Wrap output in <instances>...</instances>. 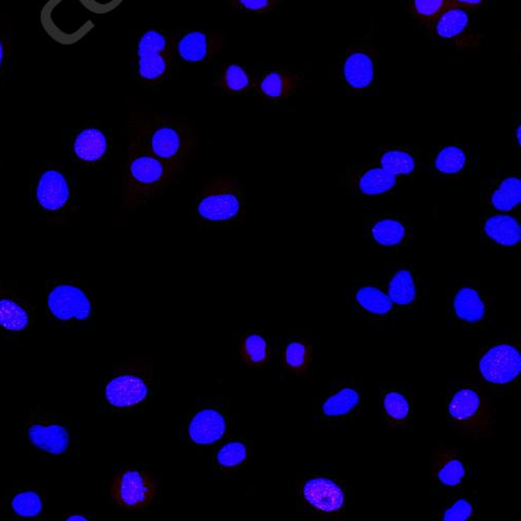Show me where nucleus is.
<instances>
[{
  "mask_svg": "<svg viewBox=\"0 0 521 521\" xmlns=\"http://www.w3.org/2000/svg\"><path fill=\"white\" fill-rule=\"evenodd\" d=\"M303 82L299 74L289 71H271L257 82L256 91L264 98L281 100L292 97Z\"/></svg>",
  "mask_w": 521,
  "mask_h": 521,
  "instance_id": "nucleus-20",
  "label": "nucleus"
},
{
  "mask_svg": "<svg viewBox=\"0 0 521 521\" xmlns=\"http://www.w3.org/2000/svg\"><path fill=\"white\" fill-rule=\"evenodd\" d=\"M147 395V384L134 375L116 377L105 387L106 400L116 408L134 407L144 401Z\"/></svg>",
  "mask_w": 521,
  "mask_h": 521,
  "instance_id": "nucleus-11",
  "label": "nucleus"
},
{
  "mask_svg": "<svg viewBox=\"0 0 521 521\" xmlns=\"http://www.w3.org/2000/svg\"><path fill=\"white\" fill-rule=\"evenodd\" d=\"M73 151L81 162L97 164L108 153L109 141L102 129L87 128L76 135Z\"/></svg>",
  "mask_w": 521,
  "mask_h": 521,
  "instance_id": "nucleus-19",
  "label": "nucleus"
},
{
  "mask_svg": "<svg viewBox=\"0 0 521 521\" xmlns=\"http://www.w3.org/2000/svg\"><path fill=\"white\" fill-rule=\"evenodd\" d=\"M448 413L458 423L475 424L483 413L481 396L477 391L471 389L458 391L449 402Z\"/></svg>",
  "mask_w": 521,
  "mask_h": 521,
  "instance_id": "nucleus-23",
  "label": "nucleus"
},
{
  "mask_svg": "<svg viewBox=\"0 0 521 521\" xmlns=\"http://www.w3.org/2000/svg\"><path fill=\"white\" fill-rule=\"evenodd\" d=\"M304 496L310 505L323 512H336L345 505L342 489L328 478L310 479L305 485Z\"/></svg>",
  "mask_w": 521,
  "mask_h": 521,
  "instance_id": "nucleus-14",
  "label": "nucleus"
},
{
  "mask_svg": "<svg viewBox=\"0 0 521 521\" xmlns=\"http://www.w3.org/2000/svg\"><path fill=\"white\" fill-rule=\"evenodd\" d=\"M464 477V465L458 459L444 461L439 471H438V478L446 486H457Z\"/></svg>",
  "mask_w": 521,
  "mask_h": 521,
  "instance_id": "nucleus-35",
  "label": "nucleus"
},
{
  "mask_svg": "<svg viewBox=\"0 0 521 521\" xmlns=\"http://www.w3.org/2000/svg\"><path fill=\"white\" fill-rule=\"evenodd\" d=\"M35 199L41 209L51 214L66 209L71 199L67 176L60 169H45L35 185Z\"/></svg>",
  "mask_w": 521,
  "mask_h": 521,
  "instance_id": "nucleus-9",
  "label": "nucleus"
},
{
  "mask_svg": "<svg viewBox=\"0 0 521 521\" xmlns=\"http://www.w3.org/2000/svg\"><path fill=\"white\" fill-rule=\"evenodd\" d=\"M470 25L469 14L455 7L444 12L434 27L438 37L451 41L459 49L475 50L481 43V35L473 33Z\"/></svg>",
  "mask_w": 521,
  "mask_h": 521,
  "instance_id": "nucleus-10",
  "label": "nucleus"
},
{
  "mask_svg": "<svg viewBox=\"0 0 521 521\" xmlns=\"http://www.w3.org/2000/svg\"><path fill=\"white\" fill-rule=\"evenodd\" d=\"M51 315L61 322H85L90 318L93 305L84 288L64 283L53 287L47 295Z\"/></svg>",
  "mask_w": 521,
  "mask_h": 521,
  "instance_id": "nucleus-5",
  "label": "nucleus"
},
{
  "mask_svg": "<svg viewBox=\"0 0 521 521\" xmlns=\"http://www.w3.org/2000/svg\"><path fill=\"white\" fill-rule=\"evenodd\" d=\"M343 74L352 90L364 91L375 79L374 58L369 51L362 50L349 52L343 66Z\"/></svg>",
  "mask_w": 521,
  "mask_h": 521,
  "instance_id": "nucleus-16",
  "label": "nucleus"
},
{
  "mask_svg": "<svg viewBox=\"0 0 521 521\" xmlns=\"http://www.w3.org/2000/svg\"><path fill=\"white\" fill-rule=\"evenodd\" d=\"M473 507L467 500L462 499L455 502V505L443 514L444 521H466L472 515Z\"/></svg>",
  "mask_w": 521,
  "mask_h": 521,
  "instance_id": "nucleus-39",
  "label": "nucleus"
},
{
  "mask_svg": "<svg viewBox=\"0 0 521 521\" xmlns=\"http://www.w3.org/2000/svg\"><path fill=\"white\" fill-rule=\"evenodd\" d=\"M27 436L34 447L47 454L63 455L69 448V432L61 424L35 423L29 425Z\"/></svg>",
  "mask_w": 521,
  "mask_h": 521,
  "instance_id": "nucleus-15",
  "label": "nucleus"
},
{
  "mask_svg": "<svg viewBox=\"0 0 521 521\" xmlns=\"http://www.w3.org/2000/svg\"><path fill=\"white\" fill-rule=\"evenodd\" d=\"M124 0H79L87 11L97 15H105L116 10Z\"/></svg>",
  "mask_w": 521,
  "mask_h": 521,
  "instance_id": "nucleus-40",
  "label": "nucleus"
},
{
  "mask_svg": "<svg viewBox=\"0 0 521 521\" xmlns=\"http://www.w3.org/2000/svg\"><path fill=\"white\" fill-rule=\"evenodd\" d=\"M378 165L395 176H408L416 173L417 153L404 147H385L377 155Z\"/></svg>",
  "mask_w": 521,
  "mask_h": 521,
  "instance_id": "nucleus-21",
  "label": "nucleus"
},
{
  "mask_svg": "<svg viewBox=\"0 0 521 521\" xmlns=\"http://www.w3.org/2000/svg\"><path fill=\"white\" fill-rule=\"evenodd\" d=\"M129 135L162 161L183 169L197 150L193 124L183 118L148 112H133Z\"/></svg>",
  "mask_w": 521,
  "mask_h": 521,
  "instance_id": "nucleus-1",
  "label": "nucleus"
},
{
  "mask_svg": "<svg viewBox=\"0 0 521 521\" xmlns=\"http://www.w3.org/2000/svg\"><path fill=\"white\" fill-rule=\"evenodd\" d=\"M12 509L18 517L34 518L39 517L43 510V502L41 496L33 490L18 494L12 501Z\"/></svg>",
  "mask_w": 521,
  "mask_h": 521,
  "instance_id": "nucleus-32",
  "label": "nucleus"
},
{
  "mask_svg": "<svg viewBox=\"0 0 521 521\" xmlns=\"http://www.w3.org/2000/svg\"><path fill=\"white\" fill-rule=\"evenodd\" d=\"M520 135H521V127L519 126L517 130V142H518L519 145L521 144Z\"/></svg>",
  "mask_w": 521,
  "mask_h": 521,
  "instance_id": "nucleus-44",
  "label": "nucleus"
},
{
  "mask_svg": "<svg viewBox=\"0 0 521 521\" xmlns=\"http://www.w3.org/2000/svg\"><path fill=\"white\" fill-rule=\"evenodd\" d=\"M182 169L153 156L129 135L122 188V209L137 210L175 181Z\"/></svg>",
  "mask_w": 521,
  "mask_h": 521,
  "instance_id": "nucleus-2",
  "label": "nucleus"
},
{
  "mask_svg": "<svg viewBox=\"0 0 521 521\" xmlns=\"http://www.w3.org/2000/svg\"><path fill=\"white\" fill-rule=\"evenodd\" d=\"M483 234L494 244L513 247L520 244L521 227L517 217L509 214H494L485 219Z\"/></svg>",
  "mask_w": 521,
  "mask_h": 521,
  "instance_id": "nucleus-18",
  "label": "nucleus"
},
{
  "mask_svg": "<svg viewBox=\"0 0 521 521\" xmlns=\"http://www.w3.org/2000/svg\"><path fill=\"white\" fill-rule=\"evenodd\" d=\"M29 324L27 307L14 299H0V327L11 331H21Z\"/></svg>",
  "mask_w": 521,
  "mask_h": 521,
  "instance_id": "nucleus-28",
  "label": "nucleus"
},
{
  "mask_svg": "<svg viewBox=\"0 0 521 521\" xmlns=\"http://www.w3.org/2000/svg\"><path fill=\"white\" fill-rule=\"evenodd\" d=\"M285 361L292 369L300 370L305 369L307 361V348L304 343H290L286 348Z\"/></svg>",
  "mask_w": 521,
  "mask_h": 521,
  "instance_id": "nucleus-38",
  "label": "nucleus"
},
{
  "mask_svg": "<svg viewBox=\"0 0 521 521\" xmlns=\"http://www.w3.org/2000/svg\"><path fill=\"white\" fill-rule=\"evenodd\" d=\"M367 233L372 242L386 248L404 246L412 235L408 224L402 219L393 216L375 218L369 223Z\"/></svg>",
  "mask_w": 521,
  "mask_h": 521,
  "instance_id": "nucleus-13",
  "label": "nucleus"
},
{
  "mask_svg": "<svg viewBox=\"0 0 521 521\" xmlns=\"http://www.w3.org/2000/svg\"><path fill=\"white\" fill-rule=\"evenodd\" d=\"M176 43L174 35L159 29H148L137 45V75L148 86L161 85L175 63Z\"/></svg>",
  "mask_w": 521,
  "mask_h": 521,
  "instance_id": "nucleus-4",
  "label": "nucleus"
},
{
  "mask_svg": "<svg viewBox=\"0 0 521 521\" xmlns=\"http://www.w3.org/2000/svg\"><path fill=\"white\" fill-rule=\"evenodd\" d=\"M384 408L389 417L398 420V422L406 419L410 412V405H408L406 396L400 393L386 394L384 399Z\"/></svg>",
  "mask_w": 521,
  "mask_h": 521,
  "instance_id": "nucleus-36",
  "label": "nucleus"
},
{
  "mask_svg": "<svg viewBox=\"0 0 521 521\" xmlns=\"http://www.w3.org/2000/svg\"><path fill=\"white\" fill-rule=\"evenodd\" d=\"M226 431V419L221 413L211 408L198 412L189 425L191 440L201 446H209L221 440Z\"/></svg>",
  "mask_w": 521,
  "mask_h": 521,
  "instance_id": "nucleus-17",
  "label": "nucleus"
},
{
  "mask_svg": "<svg viewBox=\"0 0 521 521\" xmlns=\"http://www.w3.org/2000/svg\"><path fill=\"white\" fill-rule=\"evenodd\" d=\"M469 163V153L458 145L443 146L432 159V167L438 175L446 176L463 174Z\"/></svg>",
  "mask_w": 521,
  "mask_h": 521,
  "instance_id": "nucleus-26",
  "label": "nucleus"
},
{
  "mask_svg": "<svg viewBox=\"0 0 521 521\" xmlns=\"http://www.w3.org/2000/svg\"><path fill=\"white\" fill-rule=\"evenodd\" d=\"M388 295L393 303L408 306L417 296L416 280L411 269L402 268L393 272L388 285Z\"/></svg>",
  "mask_w": 521,
  "mask_h": 521,
  "instance_id": "nucleus-27",
  "label": "nucleus"
},
{
  "mask_svg": "<svg viewBox=\"0 0 521 521\" xmlns=\"http://www.w3.org/2000/svg\"><path fill=\"white\" fill-rule=\"evenodd\" d=\"M228 43L226 35L217 31H192L176 43V52L183 61L201 63L212 60Z\"/></svg>",
  "mask_w": 521,
  "mask_h": 521,
  "instance_id": "nucleus-8",
  "label": "nucleus"
},
{
  "mask_svg": "<svg viewBox=\"0 0 521 521\" xmlns=\"http://www.w3.org/2000/svg\"><path fill=\"white\" fill-rule=\"evenodd\" d=\"M201 221L230 224L245 216V188L237 177L218 175L206 183L197 198Z\"/></svg>",
  "mask_w": 521,
  "mask_h": 521,
  "instance_id": "nucleus-3",
  "label": "nucleus"
},
{
  "mask_svg": "<svg viewBox=\"0 0 521 521\" xmlns=\"http://www.w3.org/2000/svg\"><path fill=\"white\" fill-rule=\"evenodd\" d=\"M454 310L461 321L476 323L486 315V305L481 293L472 287H462L454 299Z\"/></svg>",
  "mask_w": 521,
  "mask_h": 521,
  "instance_id": "nucleus-24",
  "label": "nucleus"
},
{
  "mask_svg": "<svg viewBox=\"0 0 521 521\" xmlns=\"http://www.w3.org/2000/svg\"><path fill=\"white\" fill-rule=\"evenodd\" d=\"M457 7L463 10H476L486 2V0H454Z\"/></svg>",
  "mask_w": 521,
  "mask_h": 521,
  "instance_id": "nucleus-42",
  "label": "nucleus"
},
{
  "mask_svg": "<svg viewBox=\"0 0 521 521\" xmlns=\"http://www.w3.org/2000/svg\"><path fill=\"white\" fill-rule=\"evenodd\" d=\"M257 82L244 65L232 63L227 65L219 74L217 86L228 96H236L256 90Z\"/></svg>",
  "mask_w": 521,
  "mask_h": 521,
  "instance_id": "nucleus-22",
  "label": "nucleus"
},
{
  "mask_svg": "<svg viewBox=\"0 0 521 521\" xmlns=\"http://www.w3.org/2000/svg\"><path fill=\"white\" fill-rule=\"evenodd\" d=\"M356 300L365 311L375 315H386L393 309V303L389 295L376 286L367 285L359 288Z\"/></svg>",
  "mask_w": 521,
  "mask_h": 521,
  "instance_id": "nucleus-30",
  "label": "nucleus"
},
{
  "mask_svg": "<svg viewBox=\"0 0 521 521\" xmlns=\"http://www.w3.org/2000/svg\"><path fill=\"white\" fill-rule=\"evenodd\" d=\"M348 175L351 186L367 197L386 194L399 183L398 176L387 173L380 165H367Z\"/></svg>",
  "mask_w": 521,
  "mask_h": 521,
  "instance_id": "nucleus-12",
  "label": "nucleus"
},
{
  "mask_svg": "<svg viewBox=\"0 0 521 521\" xmlns=\"http://www.w3.org/2000/svg\"><path fill=\"white\" fill-rule=\"evenodd\" d=\"M66 520H68V521H75V520L87 521L88 518L86 517H84V515L74 514V515H69V517L66 518Z\"/></svg>",
  "mask_w": 521,
  "mask_h": 521,
  "instance_id": "nucleus-43",
  "label": "nucleus"
},
{
  "mask_svg": "<svg viewBox=\"0 0 521 521\" xmlns=\"http://www.w3.org/2000/svg\"><path fill=\"white\" fill-rule=\"evenodd\" d=\"M247 449L242 442H229L217 455L218 463L228 469L238 466L245 461Z\"/></svg>",
  "mask_w": 521,
  "mask_h": 521,
  "instance_id": "nucleus-34",
  "label": "nucleus"
},
{
  "mask_svg": "<svg viewBox=\"0 0 521 521\" xmlns=\"http://www.w3.org/2000/svg\"><path fill=\"white\" fill-rule=\"evenodd\" d=\"M280 0H229V7L245 13L266 14L275 11Z\"/></svg>",
  "mask_w": 521,
  "mask_h": 521,
  "instance_id": "nucleus-37",
  "label": "nucleus"
},
{
  "mask_svg": "<svg viewBox=\"0 0 521 521\" xmlns=\"http://www.w3.org/2000/svg\"><path fill=\"white\" fill-rule=\"evenodd\" d=\"M455 7L454 0H412L408 10L424 26L433 28L444 12Z\"/></svg>",
  "mask_w": 521,
  "mask_h": 521,
  "instance_id": "nucleus-29",
  "label": "nucleus"
},
{
  "mask_svg": "<svg viewBox=\"0 0 521 521\" xmlns=\"http://www.w3.org/2000/svg\"><path fill=\"white\" fill-rule=\"evenodd\" d=\"M479 371L485 380L497 385L511 383L521 371V354L517 348L501 345L484 354L479 361Z\"/></svg>",
  "mask_w": 521,
  "mask_h": 521,
  "instance_id": "nucleus-7",
  "label": "nucleus"
},
{
  "mask_svg": "<svg viewBox=\"0 0 521 521\" xmlns=\"http://www.w3.org/2000/svg\"><path fill=\"white\" fill-rule=\"evenodd\" d=\"M360 394L356 390L346 388L330 396L323 406L324 416L338 417L347 416L359 405Z\"/></svg>",
  "mask_w": 521,
  "mask_h": 521,
  "instance_id": "nucleus-31",
  "label": "nucleus"
},
{
  "mask_svg": "<svg viewBox=\"0 0 521 521\" xmlns=\"http://www.w3.org/2000/svg\"><path fill=\"white\" fill-rule=\"evenodd\" d=\"M112 495L121 507L136 510L151 504L156 495V484L145 472L124 471L116 478Z\"/></svg>",
  "mask_w": 521,
  "mask_h": 521,
  "instance_id": "nucleus-6",
  "label": "nucleus"
},
{
  "mask_svg": "<svg viewBox=\"0 0 521 521\" xmlns=\"http://www.w3.org/2000/svg\"><path fill=\"white\" fill-rule=\"evenodd\" d=\"M489 205L496 211L508 213L521 203V181L517 175H508L497 182L489 193Z\"/></svg>",
  "mask_w": 521,
  "mask_h": 521,
  "instance_id": "nucleus-25",
  "label": "nucleus"
},
{
  "mask_svg": "<svg viewBox=\"0 0 521 521\" xmlns=\"http://www.w3.org/2000/svg\"><path fill=\"white\" fill-rule=\"evenodd\" d=\"M241 354L248 364H263L268 359V342L260 335L247 336L242 345Z\"/></svg>",
  "mask_w": 521,
  "mask_h": 521,
  "instance_id": "nucleus-33",
  "label": "nucleus"
},
{
  "mask_svg": "<svg viewBox=\"0 0 521 521\" xmlns=\"http://www.w3.org/2000/svg\"><path fill=\"white\" fill-rule=\"evenodd\" d=\"M12 52V31L0 25V75L7 69Z\"/></svg>",
  "mask_w": 521,
  "mask_h": 521,
  "instance_id": "nucleus-41",
  "label": "nucleus"
}]
</instances>
